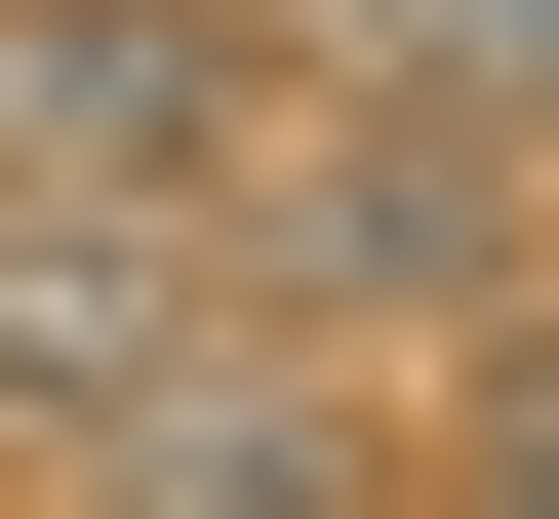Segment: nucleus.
<instances>
[{
    "mask_svg": "<svg viewBox=\"0 0 559 519\" xmlns=\"http://www.w3.org/2000/svg\"><path fill=\"white\" fill-rule=\"evenodd\" d=\"M160 359H200V240H120V200H0V439H40V480H81Z\"/></svg>",
    "mask_w": 559,
    "mask_h": 519,
    "instance_id": "obj_4",
    "label": "nucleus"
},
{
    "mask_svg": "<svg viewBox=\"0 0 559 519\" xmlns=\"http://www.w3.org/2000/svg\"><path fill=\"white\" fill-rule=\"evenodd\" d=\"M81 519H400V400H360V359H280V320H200L160 400L81 439Z\"/></svg>",
    "mask_w": 559,
    "mask_h": 519,
    "instance_id": "obj_3",
    "label": "nucleus"
},
{
    "mask_svg": "<svg viewBox=\"0 0 559 519\" xmlns=\"http://www.w3.org/2000/svg\"><path fill=\"white\" fill-rule=\"evenodd\" d=\"M280 120L240 0H0V200H120V240H200V161Z\"/></svg>",
    "mask_w": 559,
    "mask_h": 519,
    "instance_id": "obj_2",
    "label": "nucleus"
},
{
    "mask_svg": "<svg viewBox=\"0 0 559 519\" xmlns=\"http://www.w3.org/2000/svg\"><path fill=\"white\" fill-rule=\"evenodd\" d=\"M200 320H280V359H360V400H440L479 320H559V200L479 161V120H400V81H280L240 161H200Z\"/></svg>",
    "mask_w": 559,
    "mask_h": 519,
    "instance_id": "obj_1",
    "label": "nucleus"
},
{
    "mask_svg": "<svg viewBox=\"0 0 559 519\" xmlns=\"http://www.w3.org/2000/svg\"><path fill=\"white\" fill-rule=\"evenodd\" d=\"M400 519H559V320H479L440 400H400Z\"/></svg>",
    "mask_w": 559,
    "mask_h": 519,
    "instance_id": "obj_6",
    "label": "nucleus"
},
{
    "mask_svg": "<svg viewBox=\"0 0 559 519\" xmlns=\"http://www.w3.org/2000/svg\"><path fill=\"white\" fill-rule=\"evenodd\" d=\"M320 81H400V120H479V161L559 200V0H280Z\"/></svg>",
    "mask_w": 559,
    "mask_h": 519,
    "instance_id": "obj_5",
    "label": "nucleus"
}]
</instances>
